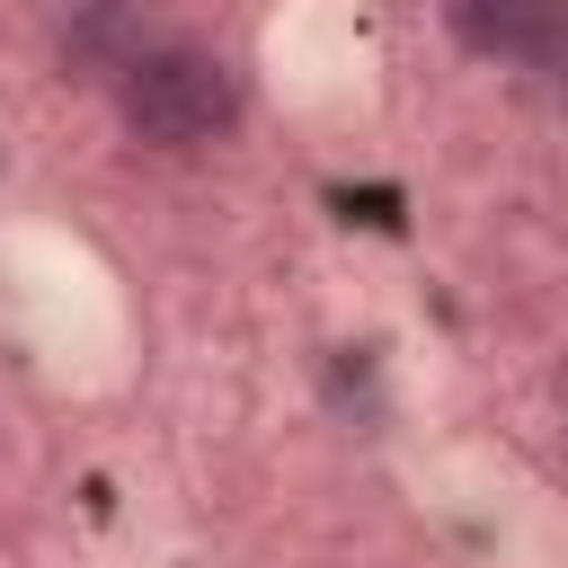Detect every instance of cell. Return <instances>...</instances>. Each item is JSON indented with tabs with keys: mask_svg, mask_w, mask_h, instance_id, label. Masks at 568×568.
<instances>
[{
	"mask_svg": "<svg viewBox=\"0 0 568 568\" xmlns=\"http://www.w3.org/2000/svg\"><path fill=\"white\" fill-rule=\"evenodd\" d=\"M115 106L142 142L195 151L240 124V71L204 44H133V62L115 71Z\"/></svg>",
	"mask_w": 568,
	"mask_h": 568,
	"instance_id": "6da1fadb",
	"label": "cell"
},
{
	"mask_svg": "<svg viewBox=\"0 0 568 568\" xmlns=\"http://www.w3.org/2000/svg\"><path fill=\"white\" fill-rule=\"evenodd\" d=\"M444 27H453L479 62L550 71L559 44H568V0H444Z\"/></svg>",
	"mask_w": 568,
	"mask_h": 568,
	"instance_id": "7a4b0ae2",
	"label": "cell"
}]
</instances>
